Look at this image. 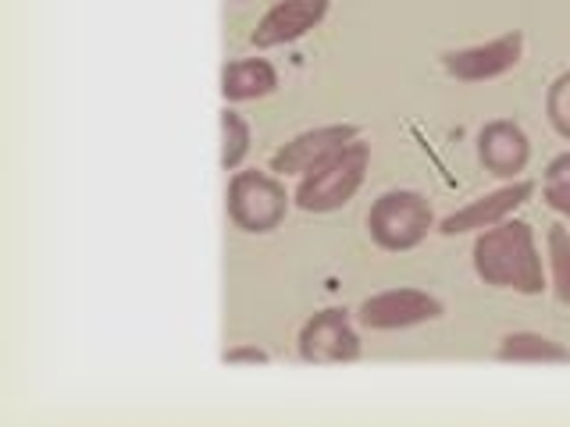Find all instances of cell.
<instances>
[{"label": "cell", "instance_id": "obj_1", "mask_svg": "<svg viewBox=\"0 0 570 427\" xmlns=\"http://www.w3.org/2000/svg\"><path fill=\"white\" fill-rule=\"evenodd\" d=\"M474 271L485 285H495V289L539 296L546 289V271L531 225L507 218L481 231L474 239Z\"/></svg>", "mask_w": 570, "mask_h": 427}, {"label": "cell", "instance_id": "obj_2", "mask_svg": "<svg viewBox=\"0 0 570 427\" xmlns=\"http://www.w3.org/2000/svg\"><path fill=\"white\" fill-rule=\"evenodd\" d=\"M371 165L367 142L353 139L346 150H338L332 160H325L321 168L307 171L296 186V207L307 214H332L338 207H346L356 189H361L364 175Z\"/></svg>", "mask_w": 570, "mask_h": 427}, {"label": "cell", "instance_id": "obj_3", "mask_svg": "<svg viewBox=\"0 0 570 427\" xmlns=\"http://www.w3.org/2000/svg\"><path fill=\"white\" fill-rule=\"evenodd\" d=\"M432 225H435V214L428 207L424 196L414 189L382 192L367 214L371 239L382 249H389V254H406V249L421 246Z\"/></svg>", "mask_w": 570, "mask_h": 427}, {"label": "cell", "instance_id": "obj_4", "mask_svg": "<svg viewBox=\"0 0 570 427\" xmlns=\"http://www.w3.org/2000/svg\"><path fill=\"white\" fill-rule=\"evenodd\" d=\"M289 214V196L275 175L267 171H236L228 182V218L243 231H275Z\"/></svg>", "mask_w": 570, "mask_h": 427}, {"label": "cell", "instance_id": "obj_5", "mask_svg": "<svg viewBox=\"0 0 570 427\" xmlns=\"http://www.w3.org/2000/svg\"><path fill=\"white\" fill-rule=\"evenodd\" d=\"M299 356L307 364H353L361 356V338H356L346 310H321L299 331Z\"/></svg>", "mask_w": 570, "mask_h": 427}, {"label": "cell", "instance_id": "obj_6", "mask_svg": "<svg viewBox=\"0 0 570 427\" xmlns=\"http://www.w3.org/2000/svg\"><path fill=\"white\" fill-rule=\"evenodd\" d=\"M364 328L374 331H396V328H414L428 325V320L442 317V302L421 289H389L361 302L356 310Z\"/></svg>", "mask_w": 570, "mask_h": 427}, {"label": "cell", "instance_id": "obj_7", "mask_svg": "<svg viewBox=\"0 0 570 427\" xmlns=\"http://www.w3.org/2000/svg\"><path fill=\"white\" fill-rule=\"evenodd\" d=\"M356 136H361L356 125H321V129L299 132L296 139L285 142L282 150H275L272 171L275 175H307L325 165V160H332L338 150H346Z\"/></svg>", "mask_w": 570, "mask_h": 427}, {"label": "cell", "instance_id": "obj_8", "mask_svg": "<svg viewBox=\"0 0 570 427\" xmlns=\"http://www.w3.org/2000/svg\"><path fill=\"white\" fill-rule=\"evenodd\" d=\"M521 50H524V36L521 32H507V36H499V40L445 53L442 64H445L450 76H456L463 82H481V79H495V76H503V71L517 68V61H521Z\"/></svg>", "mask_w": 570, "mask_h": 427}, {"label": "cell", "instance_id": "obj_9", "mask_svg": "<svg viewBox=\"0 0 570 427\" xmlns=\"http://www.w3.org/2000/svg\"><path fill=\"white\" fill-rule=\"evenodd\" d=\"M534 192V182H510L489 196H478L468 207L453 210L450 218H442L439 231L442 236H463V231H485L499 221H507L517 207H524Z\"/></svg>", "mask_w": 570, "mask_h": 427}, {"label": "cell", "instance_id": "obj_10", "mask_svg": "<svg viewBox=\"0 0 570 427\" xmlns=\"http://www.w3.org/2000/svg\"><path fill=\"white\" fill-rule=\"evenodd\" d=\"M328 14V0H278L254 29V47H282L307 36Z\"/></svg>", "mask_w": 570, "mask_h": 427}, {"label": "cell", "instance_id": "obj_11", "mask_svg": "<svg viewBox=\"0 0 570 427\" xmlns=\"http://www.w3.org/2000/svg\"><path fill=\"white\" fill-rule=\"evenodd\" d=\"M478 157L495 178H513L521 175L531 147H528V136L521 125L513 121H489L485 129L478 136Z\"/></svg>", "mask_w": 570, "mask_h": 427}, {"label": "cell", "instance_id": "obj_12", "mask_svg": "<svg viewBox=\"0 0 570 427\" xmlns=\"http://www.w3.org/2000/svg\"><path fill=\"white\" fill-rule=\"evenodd\" d=\"M278 86V71L264 58L232 61L222 71V97L225 100H257L267 97Z\"/></svg>", "mask_w": 570, "mask_h": 427}, {"label": "cell", "instance_id": "obj_13", "mask_svg": "<svg viewBox=\"0 0 570 427\" xmlns=\"http://www.w3.org/2000/svg\"><path fill=\"white\" fill-rule=\"evenodd\" d=\"M499 360L507 364H570V349L539 335V331H513L499 342Z\"/></svg>", "mask_w": 570, "mask_h": 427}, {"label": "cell", "instance_id": "obj_14", "mask_svg": "<svg viewBox=\"0 0 570 427\" xmlns=\"http://www.w3.org/2000/svg\"><path fill=\"white\" fill-rule=\"evenodd\" d=\"M549 271H552V289L563 302H570V231L563 225L549 228Z\"/></svg>", "mask_w": 570, "mask_h": 427}, {"label": "cell", "instance_id": "obj_15", "mask_svg": "<svg viewBox=\"0 0 570 427\" xmlns=\"http://www.w3.org/2000/svg\"><path fill=\"white\" fill-rule=\"evenodd\" d=\"M249 153V125L236 111H222V168L236 171Z\"/></svg>", "mask_w": 570, "mask_h": 427}, {"label": "cell", "instance_id": "obj_16", "mask_svg": "<svg viewBox=\"0 0 570 427\" xmlns=\"http://www.w3.org/2000/svg\"><path fill=\"white\" fill-rule=\"evenodd\" d=\"M542 196L552 210L570 218V150L549 160L546 178H542Z\"/></svg>", "mask_w": 570, "mask_h": 427}, {"label": "cell", "instance_id": "obj_17", "mask_svg": "<svg viewBox=\"0 0 570 427\" xmlns=\"http://www.w3.org/2000/svg\"><path fill=\"white\" fill-rule=\"evenodd\" d=\"M546 111H549L552 129H557L563 139H570V71H563V76L552 82Z\"/></svg>", "mask_w": 570, "mask_h": 427}, {"label": "cell", "instance_id": "obj_18", "mask_svg": "<svg viewBox=\"0 0 570 427\" xmlns=\"http://www.w3.org/2000/svg\"><path fill=\"white\" fill-rule=\"evenodd\" d=\"M222 360L225 364H267V352L257 346H239V349H228Z\"/></svg>", "mask_w": 570, "mask_h": 427}]
</instances>
